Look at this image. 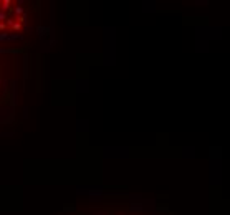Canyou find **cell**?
Instances as JSON below:
<instances>
[{
	"instance_id": "obj_1",
	"label": "cell",
	"mask_w": 230,
	"mask_h": 215,
	"mask_svg": "<svg viewBox=\"0 0 230 215\" xmlns=\"http://www.w3.org/2000/svg\"><path fill=\"white\" fill-rule=\"evenodd\" d=\"M27 22L28 17L22 2L0 0V36L22 32Z\"/></svg>"
}]
</instances>
